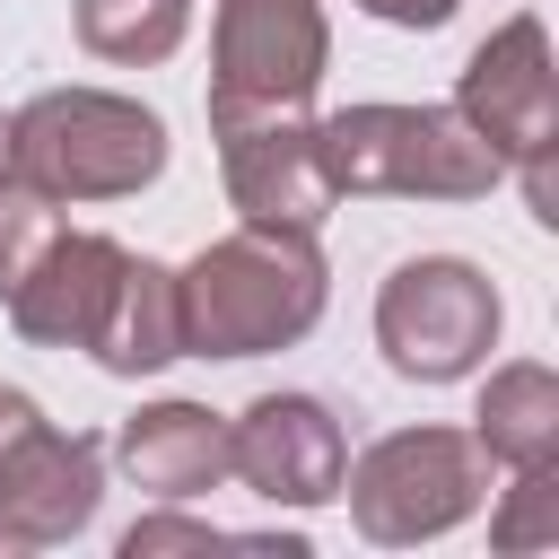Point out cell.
Returning <instances> with one entry per match:
<instances>
[{"label":"cell","instance_id":"obj_1","mask_svg":"<svg viewBox=\"0 0 559 559\" xmlns=\"http://www.w3.org/2000/svg\"><path fill=\"white\" fill-rule=\"evenodd\" d=\"M183 297V349L192 358H262L314 332L323 314V253L306 227H236L175 271Z\"/></svg>","mask_w":559,"mask_h":559},{"label":"cell","instance_id":"obj_2","mask_svg":"<svg viewBox=\"0 0 559 559\" xmlns=\"http://www.w3.org/2000/svg\"><path fill=\"white\" fill-rule=\"evenodd\" d=\"M332 192H384V201H480L507 183V157L454 114V105H341L314 122Z\"/></svg>","mask_w":559,"mask_h":559},{"label":"cell","instance_id":"obj_3","mask_svg":"<svg viewBox=\"0 0 559 559\" xmlns=\"http://www.w3.org/2000/svg\"><path fill=\"white\" fill-rule=\"evenodd\" d=\"M9 166L52 201H122L157 183L166 122L114 87H44L35 105L9 114Z\"/></svg>","mask_w":559,"mask_h":559},{"label":"cell","instance_id":"obj_4","mask_svg":"<svg viewBox=\"0 0 559 559\" xmlns=\"http://www.w3.org/2000/svg\"><path fill=\"white\" fill-rule=\"evenodd\" d=\"M480 489H489V454L463 428H393L358 463H341V498H349L358 533L384 550L454 533L480 507Z\"/></svg>","mask_w":559,"mask_h":559},{"label":"cell","instance_id":"obj_5","mask_svg":"<svg viewBox=\"0 0 559 559\" xmlns=\"http://www.w3.org/2000/svg\"><path fill=\"white\" fill-rule=\"evenodd\" d=\"M454 114L524 175V201L542 227H559V175H550V140H559V79H550V35L542 17H507L454 79Z\"/></svg>","mask_w":559,"mask_h":559},{"label":"cell","instance_id":"obj_6","mask_svg":"<svg viewBox=\"0 0 559 559\" xmlns=\"http://www.w3.org/2000/svg\"><path fill=\"white\" fill-rule=\"evenodd\" d=\"M376 341L393 376L411 384H454L498 349V288L463 253H419L376 288Z\"/></svg>","mask_w":559,"mask_h":559},{"label":"cell","instance_id":"obj_7","mask_svg":"<svg viewBox=\"0 0 559 559\" xmlns=\"http://www.w3.org/2000/svg\"><path fill=\"white\" fill-rule=\"evenodd\" d=\"M210 140H218V175L227 201L253 227H323L332 218V175H323V140L306 122V105H210Z\"/></svg>","mask_w":559,"mask_h":559},{"label":"cell","instance_id":"obj_8","mask_svg":"<svg viewBox=\"0 0 559 559\" xmlns=\"http://www.w3.org/2000/svg\"><path fill=\"white\" fill-rule=\"evenodd\" d=\"M332 61L314 0H218L210 26V105H306Z\"/></svg>","mask_w":559,"mask_h":559},{"label":"cell","instance_id":"obj_9","mask_svg":"<svg viewBox=\"0 0 559 559\" xmlns=\"http://www.w3.org/2000/svg\"><path fill=\"white\" fill-rule=\"evenodd\" d=\"M341 463H349V437H341V419L314 393H262L227 428V472L253 498H271V507H323V498H341Z\"/></svg>","mask_w":559,"mask_h":559},{"label":"cell","instance_id":"obj_10","mask_svg":"<svg viewBox=\"0 0 559 559\" xmlns=\"http://www.w3.org/2000/svg\"><path fill=\"white\" fill-rule=\"evenodd\" d=\"M96 498H105V445L79 437V428L35 419V428L9 445V463H0V524H9L26 550L87 533V524H96Z\"/></svg>","mask_w":559,"mask_h":559},{"label":"cell","instance_id":"obj_11","mask_svg":"<svg viewBox=\"0 0 559 559\" xmlns=\"http://www.w3.org/2000/svg\"><path fill=\"white\" fill-rule=\"evenodd\" d=\"M114 280H122V245H114V236H87V227H61V236L17 271L9 323H17L26 341H44V349H87Z\"/></svg>","mask_w":559,"mask_h":559},{"label":"cell","instance_id":"obj_12","mask_svg":"<svg viewBox=\"0 0 559 559\" xmlns=\"http://www.w3.org/2000/svg\"><path fill=\"white\" fill-rule=\"evenodd\" d=\"M114 454H122L131 489L183 507V498H210V489L227 480V419L201 411V402H148V411L122 419Z\"/></svg>","mask_w":559,"mask_h":559},{"label":"cell","instance_id":"obj_13","mask_svg":"<svg viewBox=\"0 0 559 559\" xmlns=\"http://www.w3.org/2000/svg\"><path fill=\"white\" fill-rule=\"evenodd\" d=\"M87 358L105 376H157V367L183 358V297H175V271L166 262L122 253V280H114L96 332H87Z\"/></svg>","mask_w":559,"mask_h":559},{"label":"cell","instance_id":"obj_14","mask_svg":"<svg viewBox=\"0 0 559 559\" xmlns=\"http://www.w3.org/2000/svg\"><path fill=\"white\" fill-rule=\"evenodd\" d=\"M472 445L507 472L524 463H550L559 454V376L542 358H515L480 384V411H472Z\"/></svg>","mask_w":559,"mask_h":559},{"label":"cell","instance_id":"obj_15","mask_svg":"<svg viewBox=\"0 0 559 559\" xmlns=\"http://www.w3.org/2000/svg\"><path fill=\"white\" fill-rule=\"evenodd\" d=\"M183 26H192V0H79V44L96 61L148 70L183 44Z\"/></svg>","mask_w":559,"mask_h":559},{"label":"cell","instance_id":"obj_16","mask_svg":"<svg viewBox=\"0 0 559 559\" xmlns=\"http://www.w3.org/2000/svg\"><path fill=\"white\" fill-rule=\"evenodd\" d=\"M52 236H61V201L35 192L17 166H0V297L17 288V271H26Z\"/></svg>","mask_w":559,"mask_h":559},{"label":"cell","instance_id":"obj_17","mask_svg":"<svg viewBox=\"0 0 559 559\" xmlns=\"http://www.w3.org/2000/svg\"><path fill=\"white\" fill-rule=\"evenodd\" d=\"M489 542H498V550H542V542H559V454L515 472L507 507L489 515Z\"/></svg>","mask_w":559,"mask_h":559},{"label":"cell","instance_id":"obj_18","mask_svg":"<svg viewBox=\"0 0 559 559\" xmlns=\"http://www.w3.org/2000/svg\"><path fill=\"white\" fill-rule=\"evenodd\" d=\"M218 542V524H201V515H140L131 533H122V559H157V550H210Z\"/></svg>","mask_w":559,"mask_h":559},{"label":"cell","instance_id":"obj_19","mask_svg":"<svg viewBox=\"0 0 559 559\" xmlns=\"http://www.w3.org/2000/svg\"><path fill=\"white\" fill-rule=\"evenodd\" d=\"M358 9H367V17H384V26H419V35L454 17V0H358Z\"/></svg>","mask_w":559,"mask_h":559},{"label":"cell","instance_id":"obj_20","mask_svg":"<svg viewBox=\"0 0 559 559\" xmlns=\"http://www.w3.org/2000/svg\"><path fill=\"white\" fill-rule=\"evenodd\" d=\"M44 411H35V393H17V384H0V463H9V445L35 428Z\"/></svg>","mask_w":559,"mask_h":559},{"label":"cell","instance_id":"obj_21","mask_svg":"<svg viewBox=\"0 0 559 559\" xmlns=\"http://www.w3.org/2000/svg\"><path fill=\"white\" fill-rule=\"evenodd\" d=\"M0 550H26V542H17V533H9V524H0Z\"/></svg>","mask_w":559,"mask_h":559},{"label":"cell","instance_id":"obj_22","mask_svg":"<svg viewBox=\"0 0 559 559\" xmlns=\"http://www.w3.org/2000/svg\"><path fill=\"white\" fill-rule=\"evenodd\" d=\"M0 166H9V114H0Z\"/></svg>","mask_w":559,"mask_h":559}]
</instances>
